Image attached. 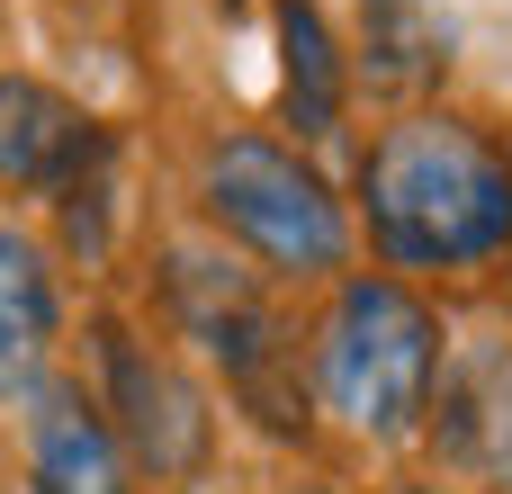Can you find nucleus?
<instances>
[{
    "label": "nucleus",
    "instance_id": "f257e3e1",
    "mask_svg": "<svg viewBox=\"0 0 512 494\" xmlns=\"http://www.w3.org/2000/svg\"><path fill=\"white\" fill-rule=\"evenodd\" d=\"M369 243L396 270H477L512 252V162L468 117H405L360 162Z\"/></svg>",
    "mask_w": 512,
    "mask_h": 494
},
{
    "label": "nucleus",
    "instance_id": "f03ea898",
    "mask_svg": "<svg viewBox=\"0 0 512 494\" xmlns=\"http://www.w3.org/2000/svg\"><path fill=\"white\" fill-rule=\"evenodd\" d=\"M315 378L324 405L342 423H360L369 441H396L432 414V378H441V324L423 297H405L396 279H351L324 315L315 342Z\"/></svg>",
    "mask_w": 512,
    "mask_h": 494
},
{
    "label": "nucleus",
    "instance_id": "7ed1b4c3",
    "mask_svg": "<svg viewBox=\"0 0 512 494\" xmlns=\"http://www.w3.org/2000/svg\"><path fill=\"white\" fill-rule=\"evenodd\" d=\"M207 216L270 270L288 279H315V270H342L351 261V216L342 198L324 189L315 162H297L288 144L270 135H225L207 153Z\"/></svg>",
    "mask_w": 512,
    "mask_h": 494
},
{
    "label": "nucleus",
    "instance_id": "20e7f679",
    "mask_svg": "<svg viewBox=\"0 0 512 494\" xmlns=\"http://www.w3.org/2000/svg\"><path fill=\"white\" fill-rule=\"evenodd\" d=\"M162 288H171V315L189 342H207L225 360V378L243 387V405L270 423V432H306V387L288 378V333L270 315V297L252 288V270H234L225 252H171L162 261Z\"/></svg>",
    "mask_w": 512,
    "mask_h": 494
},
{
    "label": "nucleus",
    "instance_id": "39448f33",
    "mask_svg": "<svg viewBox=\"0 0 512 494\" xmlns=\"http://www.w3.org/2000/svg\"><path fill=\"white\" fill-rule=\"evenodd\" d=\"M99 369H108V432L153 468V477H198L207 468V396L162 360L144 351L126 324H99Z\"/></svg>",
    "mask_w": 512,
    "mask_h": 494
},
{
    "label": "nucleus",
    "instance_id": "423d86ee",
    "mask_svg": "<svg viewBox=\"0 0 512 494\" xmlns=\"http://www.w3.org/2000/svg\"><path fill=\"white\" fill-rule=\"evenodd\" d=\"M108 162V135L45 81H0V189H72Z\"/></svg>",
    "mask_w": 512,
    "mask_h": 494
},
{
    "label": "nucleus",
    "instance_id": "0eeeda50",
    "mask_svg": "<svg viewBox=\"0 0 512 494\" xmlns=\"http://www.w3.org/2000/svg\"><path fill=\"white\" fill-rule=\"evenodd\" d=\"M441 459L468 477H512V333L459 342L441 369Z\"/></svg>",
    "mask_w": 512,
    "mask_h": 494
},
{
    "label": "nucleus",
    "instance_id": "6e6552de",
    "mask_svg": "<svg viewBox=\"0 0 512 494\" xmlns=\"http://www.w3.org/2000/svg\"><path fill=\"white\" fill-rule=\"evenodd\" d=\"M27 486L36 494H126V441L81 387H45L27 414Z\"/></svg>",
    "mask_w": 512,
    "mask_h": 494
},
{
    "label": "nucleus",
    "instance_id": "1a4fd4ad",
    "mask_svg": "<svg viewBox=\"0 0 512 494\" xmlns=\"http://www.w3.org/2000/svg\"><path fill=\"white\" fill-rule=\"evenodd\" d=\"M45 342H54V270L27 234L0 225V396H18L45 369Z\"/></svg>",
    "mask_w": 512,
    "mask_h": 494
},
{
    "label": "nucleus",
    "instance_id": "9d476101",
    "mask_svg": "<svg viewBox=\"0 0 512 494\" xmlns=\"http://www.w3.org/2000/svg\"><path fill=\"white\" fill-rule=\"evenodd\" d=\"M279 99H288L297 135L342 126V63H333V36H324L315 0H279Z\"/></svg>",
    "mask_w": 512,
    "mask_h": 494
},
{
    "label": "nucleus",
    "instance_id": "9b49d317",
    "mask_svg": "<svg viewBox=\"0 0 512 494\" xmlns=\"http://www.w3.org/2000/svg\"><path fill=\"white\" fill-rule=\"evenodd\" d=\"M360 45L378 90H423L450 63V18L441 0H360Z\"/></svg>",
    "mask_w": 512,
    "mask_h": 494
}]
</instances>
